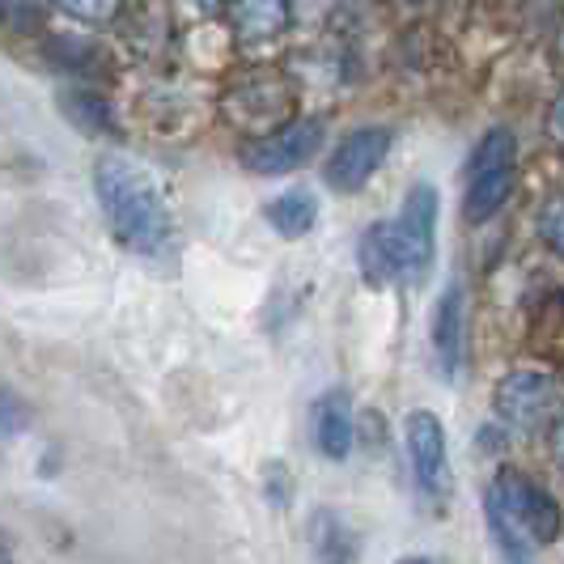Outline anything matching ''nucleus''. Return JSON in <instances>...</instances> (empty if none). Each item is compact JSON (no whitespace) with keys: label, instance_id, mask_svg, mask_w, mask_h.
<instances>
[{"label":"nucleus","instance_id":"0eeeda50","mask_svg":"<svg viewBox=\"0 0 564 564\" xmlns=\"http://www.w3.org/2000/svg\"><path fill=\"white\" fill-rule=\"evenodd\" d=\"M403 437H408V454H412V467H416V480L429 492H442L446 488V429L433 412H412L403 421Z\"/></svg>","mask_w":564,"mask_h":564},{"label":"nucleus","instance_id":"412c9836","mask_svg":"<svg viewBox=\"0 0 564 564\" xmlns=\"http://www.w3.org/2000/svg\"><path fill=\"white\" fill-rule=\"evenodd\" d=\"M547 137L556 144H564V89L556 94V102H552V111H547Z\"/></svg>","mask_w":564,"mask_h":564},{"label":"nucleus","instance_id":"20e7f679","mask_svg":"<svg viewBox=\"0 0 564 564\" xmlns=\"http://www.w3.org/2000/svg\"><path fill=\"white\" fill-rule=\"evenodd\" d=\"M391 229V247L399 259V276L403 281H421L433 263V234H437V187L433 183H412L403 208H399Z\"/></svg>","mask_w":564,"mask_h":564},{"label":"nucleus","instance_id":"1a4fd4ad","mask_svg":"<svg viewBox=\"0 0 564 564\" xmlns=\"http://www.w3.org/2000/svg\"><path fill=\"white\" fill-rule=\"evenodd\" d=\"M311 539V556L318 564H357L361 556V535L352 531V522L339 509H314L306 522Z\"/></svg>","mask_w":564,"mask_h":564},{"label":"nucleus","instance_id":"4be33fe9","mask_svg":"<svg viewBox=\"0 0 564 564\" xmlns=\"http://www.w3.org/2000/svg\"><path fill=\"white\" fill-rule=\"evenodd\" d=\"M552 454H556V463L564 467V416L552 424Z\"/></svg>","mask_w":564,"mask_h":564},{"label":"nucleus","instance_id":"f8f14e48","mask_svg":"<svg viewBox=\"0 0 564 564\" xmlns=\"http://www.w3.org/2000/svg\"><path fill=\"white\" fill-rule=\"evenodd\" d=\"M513 192V170H492L480 178H467V192H463V217L467 226H484L488 217H497V208Z\"/></svg>","mask_w":564,"mask_h":564},{"label":"nucleus","instance_id":"5701e85b","mask_svg":"<svg viewBox=\"0 0 564 564\" xmlns=\"http://www.w3.org/2000/svg\"><path fill=\"white\" fill-rule=\"evenodd\" d=\"M0 564H13V552H9V543H4V535H0Z\"/></svg>","mask_w":564,"mask_h":564},{"label":"nucleus","instance_id":"f257e3e1","mask_svg":"<svg viewBox=\"0 0 564 564\" xmlns=\"http://www.w3.org/2000/svg\"><path fill=\"white\" fill-rule=\"evenodd\" d=\"M94 187L102 199V213L111 221L115 238L137 254H158L170 247V208L162 187L153 183V174H144V166H137L132 158H102L94 170Z\"/></svg>","mask_w":564,"mask_h":564},{"label":"nucleus","instance_id":"6e6552de","mask_svg":"<svg viewBox=\"0 0 564 564\" xmlns=\"http://www.w3.org/2000/svg\"><path fill=\"white\" fill-rule=\"evenodd\" d=\"M311 433H314V446L323 458H348L352 454V442H357V424H352V395L336 387L327 395H318L314 403V416H311Z\"/></svg>","mask_w":564,"mask_h":564},{"label":"nucleus","instance_id":"aec40b11","mask_svg":"<svg viewBox=\"0 0 564 564\" xmlns=\"http://www.w3.org/2000/svg\"><path fill=\"white\" fill-rule=\"evenodd\" d=\"M59 13L82 18V22H111L119 13V4H59Z\"/></svg>","mask_w":564,"mask_h":564},{"label":"nucleus","instance_id":"2eb2a0df","mask_svg":"<svg viewBox=\"0 0 564 564\" xmlns=\"http://www.w3.org/2000/svg\"><path fill=\"white\" fill-rule=\"evenodd\" d=\"M513 158H518V141L509 128H492L484 132L480 144L471 149L467 158V178H480V174H492V170H513Z\"/></svg>","mask_w":564,"mask_h":564},{"label":"nucleus","instance_id":"4468645a","mask_svg":"<svg viewBox=\"0 0 564 564\" xmlns=\"http://www.w3.org/2000/svg\"><path fill=\"white\" fill-rule=\"evenodd\" d=\"M357 259H361V272H366L373 284H391V281H403L399 276V259H395V247H391V229L382 226H369L361 234V247H357Z\"/></svg>","mask_w":564,"mask_h":564},{"label":"nucleus","instance_id":"7ed1b4c3","mask_svg":"<svg viewBox=\"0 0 564 564\" xmlns=\"http://www.w3.org/2000/svg\"><path fill=\"white\" fill-rule=\"evenodd\" d=\"M497 416L518 429V433H535L561 412L564 403V378L547 373V369H513L497 382L492 391Z\"/></svg>","mask_w":564,"mask_h":564},{"label":"nucleus","instance_id":"9d476101","mask_svg":"<svg viewBox=\"0 0 564 564\" xmlns=\"http://www.w3.org/2000/svg\"><path fill=\"white\" fill-rule=\"evenodd\" d=\"M433 348H437L442 369L458 373V366H463V289L458 284H451L437 297V311H433Z\"/></svg>","mask_w":564,"mask_h":564},{"label":"nucleus","instance_id":"9b49d317","mask_svg":"<svg viewBox=\"0 0 564 564\" xmlns=\"http://www.w3.org/2000/svg\"><path fill=\"white\" fill-rule=\"evenodd\" d=\"M226 13L242 43H268L289 26V4L284 0H247V4H229Z\"/></svg>","mask_w":564,"mask_h":564},{"label":"nucleus","instance_id":"f03ea898","mask_svg":"<svg viewBox=\"0 0 564 564\" xmlns=\"http://www.w3.org/2000/svg\"><path fill=\"white\" fill-rule=\"evenodd\" d=\"M484 501H488V522L513 561L531 556L535 547H547L561 535L564 513L556 506V497L539 480L522 476L518 467H501L488 484Z\"/></svg>","mask_w":564,"mask_h":564},{"label":"nucleus","instance_id":"39448f33","mask_svg":"<svg viewBox=\"0 0 564 564\" xmlns=\"http://www.w3.org/2000/svg\"><path fill=\"white\" fill-rule=\"evenodd\" d=\"M318 149H323V119L318 115L284 119L281 128L254 137L242 149V166L251 174H289V170L306 166Z\"/></svg>","mask_w":564,"mask_h":564},{"label":"nucleus","instance_id":"6ab92c4d","mask_svg":"<svg viewBox=\"0 0 564 564\" xmlns=\"http://www.w3.org/2000/svg\"><path fill=\"white\" fill-rule=\"evenodd\" d=\"M263 480H268V501H272L276 509H281L284 501L293 497V484L284 480V467H281V463H272V467L263 471Z\"/></svg>","mask_w":564,"mask_h":564},{"label":"nucleus","instance_id":"a211bd4d","mask_svg":"<svg viewBox=\"0 0 564 564\" xmlns=\"http://www.w3.org/2000/svg\"><path fill=\"white\" fill-rule=\"evenodd\" d=\"M43 18H47V9H39V4H0V22L13 30H34Z\"/></svg>","mask_w":564,"mask_h":564},{"label":"nucleus","instance_id":"dca6fc26","mask_svg":"<svg viewBox=\"0 0 564 564\" xmlns=\"http://www.w3.org/2000/svg\"><path fill=\"white\" fill-rule=\"evenodd\" d=\"M59 107L82 132H107L111 128V111L98 94H59Z\"/></svg>","mask_w":564,"mask_h":564},{"label":"nucleus","instance_id":"ddd939ff","mask_svg":"<svg viewBox=\"0 0 564 564\" xmlns=\"http://www.w3.org/2000/svg\"><path fill=\"white\" fill-rule=\"evenodd\" d=\"M268 221H272V229L281 238H302L318 221V199L306 187H293V192H284V196H276L268 204Z\"/></svg>","mask_w":564,"mask_h":564},{"label":"nucleus","instance_id":"423d86ee","mask_svg":"<svg viewBox=\"0 0 564 564\" xmlns=\"http://www.w3.org/2000/svg\"><path fill=\"white\" fill-rule=\"evenodd\" d=\"M391 149H395L391 128H357V132H348L336 144V153L327 158V166H323L327 187L332 192H361L369 178L387 166Z\"/></svg>","mask_w":564,"mask_h":564},{"label":"nucleus","instance_id":"f3484780","mask_svg":"<svg viewBox=\"0 0 564 564\" xmlns=\"http://www.w3.org/2000/svg\"><path fill=\"white\" fill-rule=\"evenodd\" d=\"M539 238H543L547 251L564 254V192L539 208Z\"/></svg>","mask_w":564,"mask_h":564},{"label":"nucleus","instance_id":"b1692460","mask_svg":"<svg viewBox=\"0 0 564 564\" xmlns=\"http://www.w3.org/2000/svg\"><path fill=\"white\" fill-rule=\"evenodd\" d=\"M399 564H429V561H399Z\"/></svg>","mask_w":564,"mask_h":564}]
</instances>
